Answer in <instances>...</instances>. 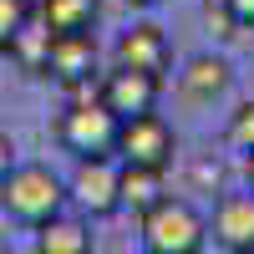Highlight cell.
<instances>
[{
    "label": "cell",
    "mask_w": 254,
    "mask_h": 254,
    "mask_svg": "<svg viewBox=\"0 0 254 254\" xmlns=\"http://www.w3.org/2000/svg\"><path fill=\"white\" fill-rule=\"evenodd\" d=\"M61 203H66V183L41 163H20V168H10L0 178V208L10 219H20V224L41 229L51 214H61Z\"/></svg>",
    "instance_id": "1"
},
{
    "label": "cell",
    "mask_w": 254,
    "mask_h": 254,
    "mask_svg": "<svg viewBox=\"0 0 254 254\" xmlns=\"http://www.w3.org/2000/svg\"><path fill=\"white\" fill-rule=\"evenodd\" d=\"M203 239H208V219L183 198H158L142 214L147 254H193V249H203Z\"/></svg>",
    "instance_id": "2"
},
{
    "label": "cell",
    "mask_w": 254,
    "mask_h": 254,
    "mask_svg": "<svg viewBox=\"0 0 254 254\" xmlns=\"http://www.w3.org/2000/svg\"><path fill=\"white\" fill-rule=\"evenodd\" d=\"M117 122H122V117L102 107V97H97V102L76 97L71 107L61 112V122H56V137H61V147H71L76 158L117 153Z\"/></svg>",
    "instance_id": "3"
},
{
    "label": "cell",
    "mask_w": 254,
    "mask_h": 254,
    "mask_svg": "<svg viewBox=\"0 0 254 254\" xmlns=\"http://www.w3.org/2000/svg\"><path fill=\"white\" fill-rule=\"evenodd\" d=\"M178 153V137L153 107L137 112V117H122L117 122V158L122 163H142V168H168Z\"/></svg>",
    "instance_id": "4"
},
{
    "label": "cell",
    "mask_w": 254,
    "mask_h": 254,
    "mask_svg": "<svg viewBox=\"0 0 254 254\" xmlns=\"http://www.w3.org/2000/svg\"><path fill=\"white\" fill-rule=\"evenodd\" d=\"M122 168L112 163V153H97V158H76V173L66 183V198H76L92 219H107L122 208V188H117Z\"/></svg>",
    "instance_id": "5"
},
{
    "label": "cell",
    "mask_w": 254,
    "mask_h": 254,
    "mask_svg": "<svg viewBox=\"0 0 254 254\" xmlns=\"http://www.w3.org/2000/svg\"><path fill=\"white\" fill-rule=\"evenodd\" d=\"M158 87H163V76L137 71V66H117V71L102 76L97 97H102V107H107V112H117V117H137V112H147V107L158 102Z\"/></svg>",
    "instance_id": "6"
},
{
    "label": "cell",
    "mask_w": 254,
    "mask_h": 254,
    "mask_svg": "<svg viewBox=\"0 0 254 254\" xmlns=\"http://www.w3.org/2000/svg\"><path fill=\"white\" fill-rule=\"evenodd\" d=\"M92 71H97V41L92 36H51L46 76H56L61 87H71L76 97H87L92 92Z\"/></svg>",
    "instance_id": "7"
},
{
    "label": "cell",
    "mask_w": 254,
    "mask_h": 254,
    "mask_svg": "<svg viewBox=\"0 0 254 254\" xmlns=\"http://www.w3.org/2000/svg\"><path fill=\"white\" fill-rule=\"evenodd\" d=\"M208 229H214V239L224 249H239V254L254 249V193H224Z\"/></svg>",
    "instance_id": "8"
},
{
    "label": "cell",
    "mask_w": 254,
    "mask_h": 254,
    "mask_svg": "<svg viewBox=\"0 0 254 254\" xmlns=\"http://www.w3.org/2000/svg\"><path fill=\"white\" fill-rule=\"evenodd\" d=\"M117 66H137V71H153L163 76L168 71V36L158 26H132V31H122L117 36Z\"/></svg>",
    "instance_id": "9"
},
{
    "label": "cell",
    "mask_w": 254,
    "mask_h": 254,
    "mask_svg": "<svg viewBox=\"0 0 254 254\" xmlns=\"http://www.w3.org/2000/svg\"><path fill=\"white\" fill-rule=\"evenodd\" d=\"M178 87H183V97H193V102L224 97V92H229V61H224V56H193V61L178 71Z\"/></svg>",
    "instance_id": "10"
},
{
    "label": "cell",
    "mask_w": 254,
    "mask_h": 254,
    "mask_svg": "<svg viewBox=\"0 0 254 254\" xmlns=\"http://www.w3.org/2000/svg\"><path fill=\"white\" fill-rule=\"evenodd\" d=\"M102 15V0H41V20L51 26V36H92Z\"/></svg>",
    "instance_id": "11"
},
{
    "label": "cell",
    "mask_w": 254,
    "mask_h": 254,
    "mask_svg": "<svg viewBox=\"0 0 254 254\" xmlns=\"http://www.w3.org/2000/svg\"><path fill=\"white\" fill-rule=\"evenodd\" d=\"M117 188H122V203L132 214H147L158 198H163V168H142V163H122L117 173Z\"/></svg>",
    "instance_id": "12"
},
{
    "label": "cell",
    "mask_w": 254,
    "mask_h": 254,
    "mask_svg": "<svg viewBox=\"0 0 254 254\" xmlns=\"http://www.w3.org/2000/svg\"><path fill=\"white\" fill-rule=\"evenodd\" d=\"M41 254H92V234L81 219H61L51 214L46 224H41V239H36Z\"/></svg>",
    "instance_id": "13"
},
{
    "label": "cell",
    "mask_w": 254,
    "mask_h": 254,
    "mask_svg": "<svg viewBox=\"0 0 254 254\" xmlns=\"http://www.w3.org/2000/svg\"><path fill=\"white\" fill-rule=\"evenodd\" d=\"M10 56H15L26 71L46 76V61H51V26H46V20H26V26L15 31V41H10Z\"/></svg>",
    "instance_id": "14"
},
{
    "label": "cell",
    "mask_w": 254,
    "mask_h": 254,
    "mask_svg": "<svg viewBox=\"0 0 254 254\" xmlns=\"http://www.w3.org/2000/svg\"><path fill=\"white\" fill-rule=\"evenodd\" d=\"M31 20V5L26 0H0V51H10V41H15V31Z\"/></svg>",
    "instance_id": "15"
},
{
    "label": "cell",
    "mask_w": 254,
    "mask_h": 254,
    "mask_svg": "<svg viewBox=\"0 0 254 254\" xmlns=\"http://www.w3.org/2000/svg\"><path fill=\"white\" fill-rule=\"evenodd\" d=\"M229 142H234V147H244V153L254 147V102H244V107L229 117Z\"/></svg>",
    "instance_id": "16"
},
{
    "label": "cell",
    "mask_w": 254,
    "mask_h": 254,
    "mask_svg": "<svg viewBox=\"0 0 254 254\" xmlns=\"http://www.w3.org/2000/svg\"><path fill=\"white\" fill-rule=\"evenodd\" d=\"M203 20H208V31H214L219 41H229V36H234V26H239L234 10H229V0H208V5H203Z\"/></svg>",
    "instance_id": "17"
},
{
    "label": "cell",
    "mask_w": 254,
    "mask_h": 254,
    "mask_svg": "<svg viewBox=\"0 0 254 254\" xmlns=\"http://www.w3.org/2000/svg\"><path fill=\"white\" fill-rule=\"evenodd\" d=\"M10 168H15V142H10L5 132H0V178H5Z\"/></svg>",
    "instance_id": "18"
},
{
    "label": "cell",
    "mask_w": 254,
    "mask_h": 254,
    "mask_svg": "<svg viewBox=\"0 0 254 254\" xmlns=\"http://www.w3.org/2000/svg\"><path fill=\"white\" fill-rule=\"evenodd\" d=\"M229 10H234L239 26H254V0H229Z\"/></svg>",
    "instance_id": "19"
},
{
    "label": "cell",
    "mask_w": 254,
    "mask_h": 254,
    "mask_svg": "<svg viewBox=\"0 0 254 254\" xmlns=\"http://www.w3.org/2000/svg\"><path fill=\"white\" fill-rule=\"evenodd\" d=\"M244 183H249V193H254V147L244 153Z\"/></svg>",
    "instance_id": "20"
},
{
    "label": "cell",
    "mask_w": 254,
    "mask_h": 254,
    "mask_svg": "<svg viewBox=\"0 0 254 254\" xmlns=\"http://www.w3.org/2000/svg\"><path fill=\"white\" fill-rule=\"evenodd\" d=\"M127 5H158V0H127Z\"/></svg>",
    "instance_id": "21"
}]
</instances>
